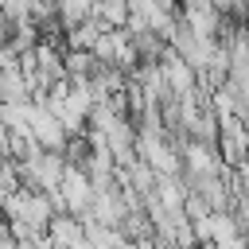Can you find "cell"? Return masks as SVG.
<instances>
[{"label":"cell","mask_w":249,"mask_h":249,"mask_svg":"<svg viewBox=\"0 0 249 249\" xmlns=\"http://www.w3.org/2000/svg\"><path fill=\"white\" fill-rule=\"evenodd\" d=\"M31 136L43 152H66L70 144V132L62 128V121L54 113H47L43 105H35V117H31Z\"/></svg>","instance_id":"1"},{"label":"cell","mask_w":249,"mask_h":249,"mask_svg":"<svg viewBox=\"0 0 249 249\" xmlns=\"http://www.w3.org/2000/svg\"><path fill=\"white\" fill-rule=\"evenodd\" d=\"M47 237H51L58 249H78V245L86 241V222H82V218H74V214H58V218L51 222Z\"/></svg>","instance_id":"2"},{"label":"cell","mask_w":249,"mask_h":249,"mask_svg":"<svg viewBox=\"0 0 249 249\" xmlns=\"http://www.w3.org/2000/svg\"><path fill=\"white\" fill-rule=\"evenodd\" d=\"M97 70H101V62L93 51H66V78L70 82H89Z\"/></svg>","instance_id":"3"}]
</instances>
